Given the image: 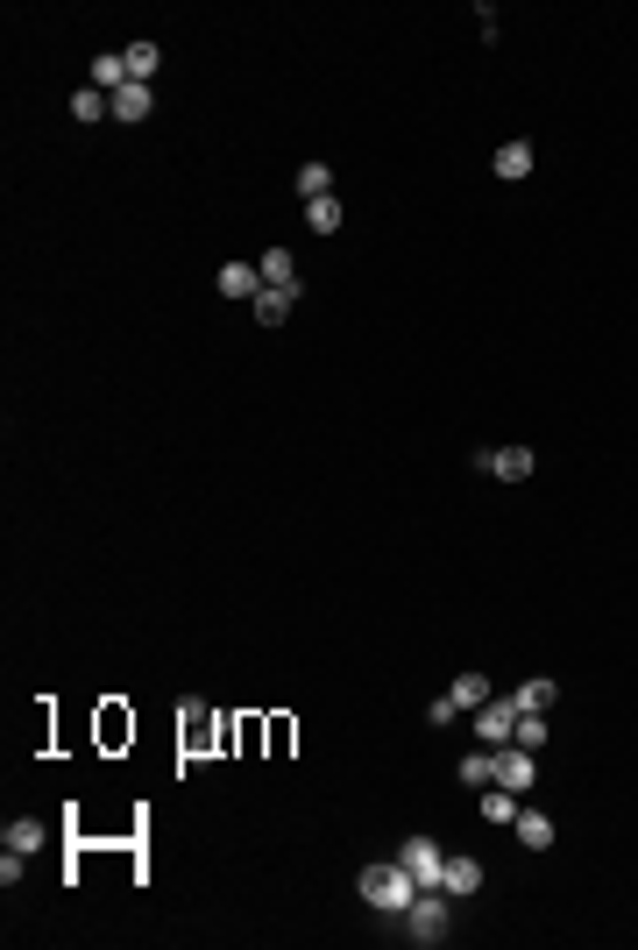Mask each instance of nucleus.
<instances>
[{
    "instance_id": "24",
    "label": "nucleus",
    "mask_w": 638,
    "mask_h": 950,
    "mask_svg": "<svg viewBox=\"0 0 638 950\" xmlns=\"http://www.w3.org/2000/svg\"><path fill=\"white\" fill-rule=\"evenodd\" d=\"M553 695H561V688H553V681H525V688H518V709H546Z\"/></svg>"
},
{
    "instance_id": "16",
    "label": "nucleus",
    "mask_w": 638,
    "mask_h": 950,
    "mask_svg": "<svg viewBox=\"0 0 638 950\" xmlns=\"http://www.w3.org/2000/svg\"><path fill=\"white\" fill-rule=\"evenodd\" d=\"M447 702H454V709H483V702H490V681H483V674H454Z\"/></svg>"
},
{
    "instance_id": "12",
    "label": "nucleus",
    "mask_w": 638,
    "mask_h": 950,
    "mask_svg": "<svg viewBox=\"0 0 638 950\" xmlns=\"http://www.w3.org/2000/svg\"><path fill=\"white\" fill-rule=\"evenodd\" d=\"M511 830H518V844H525V851H553V837H561V830H553V816H532V809H525Z\"/></svg>"
},
{
    "instance_id": "15",
    "label": "nucleus",
    "mask_w": 638,
    "mask_h": 950,
    "mask_svg": "<svg viewBox=\"0 0 638 950\" xmlns=\"http://www.w3.org/2000/svg\"><path fill=\"white\" fill-rule=\"evenodd\" d=\"M93 86L114 100L121 86H135V78H128V57H93Z\"/></svg>"
},
{
    "instance_id": "3",
    "label": "nucleus",
    "mask_w": 638,
    "mask_h": 950,
    "mask_svg": "<svg viewBox=\"0 0 638 950\" xmlns=\"http://www.w3.org/2000/svg\"><path fill=\"white\" fill-rule=\"evenodd\" d=\"M405 922H412V943H447V894H440V887H419L412 908H405Z\"/></svg>"
},
{
    "instance_id": "4",
    "label": "nucleus",
    "mask_w": 638,
    "mask_h": 950,
    "mask_svg": "<svg viewBox=\"0 0 638 950\" xmlns=\"http://www.w3.org/2000/svg\"><path fill=\"white\" fill-rule=\"evenodd\" d=\"M397 865L419 880V887H440V865H447V851L433 844V837H405V851H397Z\"/></svg>"
},
{
    "instance_id": "23",
    "label": "nucleus",
    "mask_w": 638,
    "mask_h": 950,
    "mask_svg": "<svg viewBox=\"0 0 638 950\" xmlns=\"http://www.w3.org/2000/svg\"><path fill=\"white\" fill-rule=\"evenodd\" d=\"M305 220H312V234H334V227H341V199H334V192H327V199H312V206H305Z\"/></svg>"
},
{
    "instance_id": "6",
    "label": "nucleus",
    "mask_w": 638,
    "mask_h": 950,
    "mask_svg": "<svg viewBox=\"0 0 638 950\" xmlns=\"http://www.w3.org/2000/svg\"><path fill=\"white\" fill-rule=\"evenodd\" d=\"M532 780H539V759H532L525 745H497V787H511V795H532Z\"/></svg>"
},
{
    "instance_id": "7",
    "label": "nucleus",
    "mask_w": 638,
    "mask_h": 950,
    "mask_svg": "<svg viewBox=\"0 0 638 950\" xmlns=\"http://www.w3.org/2000/svg\"><path fill=\"white\" fill-rule=\"evenodd\" d=\"M475 468L497 475V483H525L532 475V447H490V454H475Z\"/></svg>"
},
{
    "instance_id": "20",
    "label": "nucleus",
    "mask_w": 638,
    "mask_h": 950,
    "mask_svg": "<svg viewBox=\"0 0 638 950\" xmlns=\"http://www.w3.org/2000/svg\"><path fill=\"white\" fill-rule=\"evenodd\" d=\"M454 773H461V787H490V780H497V752H475V759H461Z\"/></svg>"
},
{
    "instance_id": "11",
    "label": "nucleus",
    "mask_w": 638,
    "mask_h": 950,
    "mask_svg": "<svg viewBox=\"0 0 638 950\" xmlns=\"http://www.w3.org/2000/svg\"><path fill=\"white\" fill-rule=\"evenodd\" d=\"M291 305H298V291L263 284V291H256V320H263V327H284V320H291Z\"/></svg>"
},
{
    "instance_id": "5",
    "label": "nucleus",
    "mask_w": 638,
    "mask_h": 950,
    "mask_svg": "<svg viewBox=\"0 0 638 950\" xmlns=\"http://www.w3.org/2000/svg\"><path fill=\"white\" fill-rule=\"evenodd\" d=\"M511 731H518V695H511V702H483V709H475V738H483L490 752H497V745H511Z\"/></svg>"
},
{
    "instance_id": "14",
    "label": "nucleus",
    "mask_w": 638,
    "mask_h": 950,
    "mask_svg": "<svg viewBox=\"0 0 638 950\" xmlns=\"http://www.w3.org/2000/svg\"><path fill=\"white\" fill-rule=\"evenodd\" d=\"M0 844H8V851H22V858H29V851H43V823H36V816H15L8 830H0Z\"/></svg>"
},
{
    "instance_id": "2",
    "label": "nucleus",
    "mask_w": 638,
    "mask_h": 950,
    "mask_svg": "<svg viewBox=\"0 0 638 950\" xmlns=\"http://www.w3.org/2000/svg\"><path fill=\"white\" fill-rule=\"evenodd\" d=\"M178 738H185V766H206L213 752H220V738H227V724L213 717V709L206 702H178Z\"/></svg>"
},
{
    "instance_id": "22",
    "label": "nucleus",
    "mask_w": 638,
    "mask_h": 950,
    "mask_svg": "<svg viewBox=\"0 0 638 950\" xmlns=\"http://www.w3.org/2000/svg\"><path fill=\"white\" fill-rule=\"evenodd\" d=\"M298 192H305V206L327 199V192H334V171H327V164H305V171H298Z\"/></svg>"
},
{
    "instance_id": "17",
    "label": "nucleus",
    "mask_w": 638,
    "mask_h": 950,
    "mask_svg": "<svg viewBox=\"0 0 638 950\" xmlns=\"http://www.w3.org/2000/svg\"><path fill=\"white\" fill-rule=\"evenodd\" d=\"M497 178H532V142H504L497 149Z\"/></svg>"
},
{
    "instance_id": "10",
    "label": "nucleus",
    "mask_w": 638,
    "mask_h": 950,
    "mask_svg": "<svg viewBox=\"0 0 638 950\" xmlns=\"http://www.w3.org/2000/svg\"><path fill=\"white\" fill-rule=\"evenodd\" d=\"M149 107H156V93H149V86H121V93H114V121H121V128L149 121Z\"/></svg>"
},
{
    "instance_id": "19",
    "label": "nucleus",
    "mask_w": 638,
    "mask_h": 950,
    "mask_svg": "<svg viewBox=\"0 0 638 950\" xmlns=\"http://www.w3.org/2000/svg\"><path fill=\"white\" fill-rule=\"evenodd\" d=\"M71 114H78V121H100V114H114V100H107L100 86H78V93H71Z\"/></svg>"
},
{
    "instance_id": "18",
    "label": "nucleus",
    "mask_w": 638,
    "mask_h": 950,
    "mask_svg": "<svg viewBox=\"0 0 638 950\" xmlns=\"http://www.w3.org/2000/svg\"><path fill=\"white\" fill-rule=\"evenodd\" d=\"M483 816H490V823H518V795L490 780V787H483Z\"/></svg>"
},
{
    "instance_id": "21",
    "label": "nucleus",
    "mask_w": 638,
    "mask_h": 950,
    "mask_svg": "<svg viewBox=\"0 0 638 950\" xmlns=\"http://www.w3.org/2000/svg\"><path fill=\"white\" fill-rule=\"evenodd\" d=\"M156 64H164V50H156V43H128V78H135V86H149Z\"/></svg>"
},
{
    "instance_id": "13",
    "label": "nucleus",
    "mask_w": 638,
    "mask_h": 950,
    "mask_svg": "<svg viewBox=\"0 0 638 950\" xmlns=\"http://www.w3.org/2000/svg\"><path fill=\"white\" fill-rule=\"evenodd\" d=\"M263 284H277V291H298V263H291V249H263Z\"/></svg>"
},
{
    "instance_id": "9",
    "label": "nucleus",
    "mask_w": 638,
    "mask_h": 950,
    "mask_svg": "<svg viewBox=\"0 0 638 950\" xmlns=\"http://www.w3.org/2000/svg\"><path fill=\"white\" fill-rule=\"evenodd\" d=\"M220 291H227V298H242V305H256L263 270H256V263H227V270H220Z\"/></svg>"
},
{
    "instance_id": "1",
    "label": "nucleus",
    "mask_w": 638,
    "mask_h": 950,
    "mask_svg": "<svg viewBox=\"0 0 638 950\" xmlns=\"http://www.w3.org/2000/svg\"><path fill=\"white\" fill-rule=\"evenodd\" d=\"M355 887H362V901H369V908H383V915H405V908H412V894H419V880L405 873V865H362Z\"/></svg>"
},
{
    "instance_id": "8",
    "label": "nucleus",
    "mask_w": 638,
    "mask_h": 950,
    "mask_svg": "<svg viewBox=\"0 0 638 950\" xmlns=\"http://www.w3.org/2000/svg\"><path fill=\"white\" fill-rule=\"evenodd\" d=\"M475 887H483V858H454V851H447V865H440V894H447V901H468Z\"/></svg>"
}]
</instances>
